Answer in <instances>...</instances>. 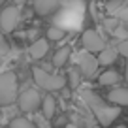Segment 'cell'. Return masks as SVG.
<instances>
[{"mask_svg": "<svg viewBox=\"0 0 128 128\" xmlns=\"http://www.w3.org/2000/svg\"><path fill=\"white\" fill-rule=\"evenodd\" d=\"M81 98H83V102L92 109V113L96 115V119H98V122H100L102 126L111 124L113 120L120 115L119 106H117V104H113V106L106 104L100 96L94 94L92 90H83V92H81Z\"/></svg>", "mask_w": 128, "mask_h": 128, "instance_id": "cell-1", "label": "cell"}, {"mask_svg": "<svg viewBox=\"0 0 128 128\" xmlns=\"http://www.w3.org/2000/svg\"><path fill=\"white\" fill-rule=\"evenodd\" d=\"M81 19H83V4L81 0H74L70 4L64 6V10L60 12V17H56V24L62 26L64 30H77L81 26Z\"/></svg>", "mask_w": 128, "mask_h": 128, "instance_id": "cell-2", "label": "cell"}, {"mask_svg": "<svg viewBox=\"0 0 128 128\" xmlns=\"http://www.w3.org/2000/svg\"><path fill=\"white\" fill-rule=\"evenodd\" d=\"M17 98V76L13 72H0V106H12Z\"/></svg>", "mask_w": 128, "mask_h": 128, "instance_id": "cell-3", "label": "cell"}, {"mask_svg": "<svg viewBox=\"0 0 128 128\" xmlns=\"http://www.w3.org/2000/svg\"><path fill=\"white\" fill-rule=\"evenodd\" d=\"M32 76H34L36 85H40L42 88H45V90H49V92L60 90V88L66 85V77L56 76V74H49V72H45L44 68H34Z\"/></svg>", "mask_w": 128, "mask_h": 128, "instance_id": "cell-4", "label": "cell"}, {"mask_svg": "<svg viewBox=\"0 0 128 128\" xmlns=\"http://www.w3.org/2000/svg\"><path fill=\"white\" fill-rule=\"evenodd\" d=\"M76 62L79 66V70L83 72V76L87 77H94L96 76V70H98V58L92 55V51L88 49H83V51L76 53Z\"/></svg>", "mask_w": 128, "mask_h": 128, "instance_id": "cell-5", "label": "cell"}, {"mask_svg": "<svg viewBox=\"0 0 128 128\" xmlns=\"http://www.w3.org/2000/svg\"><path fill=\"white\" fill-rule=\"evenodd\" d=\"M17 104H19L21 111L32 113L42 106V96H40V92L34 90V88H26V90L21 92V96L17 98Z\"/></svg>", "mask_w": 128, "mask_h": 128, "instance_id": "cell-6", "label": "cell"}, {"mask_svg": "<svg viewBox=\"0 0 128 128\" xmlns=\"http://www.w3.org/2000/svg\"><path fill=\"white\" fill-rule=\"evenodd\" d=\"M19 21H21L19 6H10V8L2 10V13H0V28H2L6 34H10V32L15 30V26L19 24Z\"/></svg>", "mask_w": 128, "mask_h": 128, "instance_id": "cell-7", "label": "cell"}, {"mask_svg": "<svg viewBox=\"0 0 128 128\" xmlns=\"http://www.w3.org/2000/svg\"><path fill=\"white\" fill-rule=\"evenodd\" d=\"M81 42H83V47L88 49V51H92V53H100L102 49L106 47V40L96 30H85Z\"/></svg>", "mask_w": 128, "mask_h": 128, "instance_id": "cell-8", "label": "cell"}, {"mask_svg": "<svg viewBox=\"0 0 128 128\" xmlns=\"http://www.w3.org/2000/svg\"><path fill=\"white\" fill-rule=\"evenodd\" d=\"M64 0H34V12L38 15H49L58 6H62Z\"/></svg>", "mask_w": 128, "mask_h": 128, "instance_id": "cell-9", "label": "cell"}, {"mask_svg": "<svg viewBox=\"0 0 128 128\" xmlns=\"http://www.w3.org/2000/svg\"><path fill=\"white\" fill-rule=\"evenodd\" d=\"M108 100L111 104H117V106H128V88H124V87L113 88L108 94Z\"/></svg>", "mask_w": 128, "mask_h": 128, "instance_id": "cell-10", "label": "cell"}, {"mask_svg": "<svg viewBox=\"0 0 128 128\" xmlns=\"http://www.w3.org/2000/svg\"><path fill=\"white\" fill-rule=\"evenodd\" d=\"M47 49H49L47 40H36L30 47H28V53H30L32 58H44L45 53H47Z\"/></svg>", "mask_w": 128, "mask_h": 128, "instance_id": "cell-11", "label": "cell"}, {"mask_svg": "<svg viewBox=\"0 0 128 128\" xmlns=\"http://www.w3.org/2000/svg\"><path fill=\"white\" fill-rule=\"evenodd\" d=\"M117 58V49H111V47H104L100 51V55H98V62L104 64V66H109V64H113Z\"/></svg>", "mask_w": 128, "mask_h": 128, "instance_id": "cell-12", "label": "cell"}, {"mask_svg": "<svg viewBox=\"0 0 128 128\" xmlns=\"http://www.w3.org/2000/svg\"><path fill=\"white\" fill-rule=\"evenodd\" d=\"M120 81V76L115 70H106L100 76V85H117Z\"/></svg>", "mask_w": 128, "mask_h": 128, "instance_id": "cell-13", "label": "cell"}, {"mask_svg": "<svg viewBox=\"0 0 128 128\" xmlns=\"http://www.w3.org/2000/svg\"><path fill=\"white\" fill-rule=\"evenodd\" d=\"M68 56H70V47H60L58 51L55 53V56H53V64H55L56 68H60V66L66 64Z\"/></svg>", "mask_w": 128, "mask_h": 128, "instance_id": "cell-14", "label": "cell"}, {"mask_svg": "<svg viewBox=\"0 0 128 128\" xmlns=\"http://www.w3.org/2000/svg\"><path fill=\"white\" fill-rule=\"evenodd\" d=\"M42 106H44V117L51 119V117L55 115V109H56L55 98H53V96H45V98H44V102H42Z\"/></svg>", "mask_w": 128, "mask_h": 128, "instance_id": "cell-15", "label": "cell"}, {"mask_svg": "<svg viewBox=\"0 0 128 128\" xmlns=\"http://www.w3.org/2000/svg\"><path fill=\"white\" fill-rule=\"evenodd\" d=\"M12 128H40L38 124H34L32 120L24 119V117H17L12 120Z\"/></svg>", "mask_w": 128, "mask_h": 128, "instance_id": "cell-16", "label": "cell"}, {"mask_svg": "<svg viewBox=\"0 0 128 128\" xmlns=\"http://www.w3.org/2000/svg\"><path fill=\"white\" fill-rule=\"evenodd\" d=\"M47 38H49V40H56V42L62 40V38H64V28L58 26V24L51 26V28L47 30Z\"/></svg>", "mask_w": 128, "mask_h": 128, "instance_id": "cell-17", "label": "cell"}, {"mask_svg": "<svg viewBox=\"0 0 128 128\" xmlns=\"http://www.w3.org/2000/svg\"><path fill=\"white\" fill-rule=\"evenodd\" d=\"M122 6H124V0H111L108 4V13H113V15H115Z\"/></svg>", "mask_w": 128, "mask_h": 128, "instance_id": "cell-18", "label": "cell"}, {"mask_svg": "<svg viewBox=\"0 0 128 128\" xmlns=\"http://www.w3.org/2000/svg\"><path fill=\"white\" fill-rule=\"evenodd\" d=\"M115 17L119 21H124V23H128V6H122V8L119 10V12L115 13Z\"/></svg>", "mask_w": 128, "mask_h": 128, "instance_id": "cell-19", "label": "cell"}, {"mask_svg": "<svg viewBox=\"0 0 128 128\" xmlns=\"http://www.w3.org/2000/svg\"><path fill=\"white\" fill-rule=\"evenodd\" d=\"M117 53H120L122 56L128 58V40H122L119 45H117Z\"/></svg>", "mask_w": 128, "mask_h": 128, "instance_id": "cell-20", "label": "cell"}, {"mask_svg": "<svg viewBox=\"0 0 128 128\" xmlns=\"http://www.w3.org/2000/svg\"><path fill=\"white\" fill-rule=\"evenodd\" d=\"M113 34H115L119 40H128V30H124V28H120V26H117L115 30H113Z\"/></svg>", "mask_w": 128, "mask_h": 128, "instance_id": "cell-21", "label": "cell"}, {"mask_svg": "<svg viewBox=\"0 0 128 128\" xmlns=\"http://www.w3.org/2000/svg\"><path fill=\"white\" fill-rule=\"evenodd\" d=\"M70 83H72V87H77V85H79V74H77V70H72V72H70Z\"/></svg>", "mask_w": 128, "mask_h": 128, "instance_id": "cell-22", "label": "cell"}, {"mask_svg": "<svg viewBox=\"0 0 128 128\" xmlns=\"http://www.w3.org/2000/svg\"><path fill=\"white\" fill-rule=\"evenodd\" d=\"M8 51H10V47H8V44H6L4 36H2V32H0V55H6Z\"/></svg>", "mask_w": 128, "mask_h": 128, "instance_id": "cell-23", "label": "cell"}, {"mask_svg": "<svg viewBox=\"0 0 128 128\" xmlns=\"http://www.w3.org/2000/svg\"><path fill=\"white\" fill-rule=\"evenodd\" d=\"M104 24L109 28V30H115L117 24H119V19H106V21H104Z\"/></svg>", "mask_w": 128, "mask_h": 128, "instance_id": "cell-24", "label": "cell"}, {"mask_svg": "<svg viewBox=\"0 0 128 128\" xmlns=\"http://www.w3.org/2000/svg\"><path fill=\"white\" fill-rule=\"evenodd\" d=\"M45 119H47V117H44V119H38V126H40V128H51V126H49V122H47Z\"/></svg>", "mask_w": 128, "mask_h": 128, "instance_id": "cell-25", "label": "cell"}, {"mask_svg": "<svg viewBox=\"0 0 128 128\" xmlns=\"http://www.w3.org/2000/svg\"><path fill=\"white\" fill-rule=\"evenodd\" d=\"M24 2H26V0H13V4H15V6H23Z\"/></svg>", "mask_w": 128, "mask_h": 128, "instance_id": "cell-26", "label": "cell"}, {"mask_svg": "<svg viewBox=\"0 0 128 128\" xmlns=\"http://www.w3.org/2000/svg\"><path fill=\"white\" fill-rule=\"evenodd\" d=\"M126 83H128V64H126Z\"/></svg>", "mask_w": 128, "mask_h": 128, "instance_id": "cell-27", "label": "cell"}, {"mask_svg": "<svg viewBox=\"0 0 128 128\" xmlns=\"http://www.w3.org/2000/svg\"><path fill=\"white\" fill-rule=\"evenodd\" d=\"M117 128H126V126H124V124H120V126H117Z\"/></svg>", "mask_w": 128, "mask_h": 128, "instance_id": "cell-28", "label": "cell"}, {"mask_svg": "<svg viewBox=\"0 0 128 128\" xmlns=\"http://www.w3.org/2000/svg\"><path fill=\"white\" fill-rule=\"evenodd\" d=\"M64 128H76V126H64Z\"/></svg>", "mask_w": 128, "mask_h": 128, "instance_id": "cell-29", "label": "cell"}, {"mask_svg": "<svg viewBox=\"0 0 128 128\" xmlns=\"http://www.w3.org/2000/svg\"><path fill=\"white\" fill-rule=\"evenodd\" d=\"M2 2H6V0H0V4H2Z\"/></svg>", "mask_w": 128, "mask_h": 128, "instance_id": "cell-30", "label": "cell"}, {"mask_svg": "<svg viewBox=\"0 0 128 128\" xmlns=\"http://www.w3.org/2000/svg\"><path fill=\"white\" fill-rule=\"evenodd\" d=\"M94 128H100V126H94Z\"/></svg>", "mask_w": 128, "mask_h": 128, "instance_id": "cell-31", "label": "cell"}, {"mask_svg": "<svg viewBox=\"0 0 128 128\" xmlns=\"http://www.w3.org/2000/svg\"><path fill=\"white\" fill-rule=\"evenodd\" d=\"M0 128H2V126H0Z\"/></svg>", "mask_w": 128, "mask_h": 128, "instance_id": "cell-32", "label": "cell"}]
</instances>
